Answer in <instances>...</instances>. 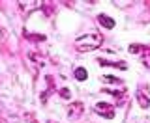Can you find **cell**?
I'll return each instance as SVG.
<instances>
[{
    "mask_svg": "<svg viewBox=\"0 0 150 123\" xmlns=\"http://www.w3.org/2000/svg\"><path fill=\"white\" fill-rule=\"evenodd\" d=\"M101 43L103 37L100 32H90V34H84L75 39V49L79 52H90V50H96L98 47H101Z\"/></svg>",
    "mask_w": 150,
    "mask_h": 123,
    "instance_id": "obj_1",
    "label": "cell"
},
{
    "mask_svg": "<svg viewBox=\"0 0 150 123\" xmlns=\"http://www.w3.org/2000/svg\"><path fill=\"white\" fill-rule=\"evenodd\" d=\"M103 82H105V92L112 93L116 99H124V93H126V86L122 84V80L115 78V77H105L103 78Z\"/></svg>",
    "mask_w": 150,
    "mask_h": 123,
    "instance_id": "obj_2",
    "label": "cell"
},
{
    "mask_svg": "<svg viewBox=\"0 0 150 123\" xmlns=\"http://www.w3.org/2000/svg\"><path fill=\"white\" fill-rule=\"evenodd\" d=\"M137 103L141 108H148L150 106V89L146 86H139L137 89Z\"/></svg>",
    "mask_w": 150,
    "mask_h": 123,
    "instance_id": "obj_3",
    "label": "cell"
},
{
    "mask_svg": "<svg viewBox=\"0 0 150 123\" xmlns=\"http://www.w3.org/2000/svg\"><path fill=\"white\" fill-rule=\"evenodd\" d=\"M94 110H96L100 116L107 117V120H112V117H115V106L109 105V103H98Z\"/></svg>",
    "mask_w": 150,
    "mask_h": 123,
    "instance_id": "obj_4",
    "label": "cell"
},
{
    "mask_svg": "<svg viewBox=\"0 0 150 123\" xmlns=\"http://www.w3.org/2000/svg\"><path fill=\"white\" fill-rule=\"evenodd\" d=\"M81 112H83V103H75V105H71L68 108V116L71 117V120H73V117H79Z\"/></svg>",
    "mask_w": 150,
    "mask_h": 123,
    "instance_id": "obj_5",
    "label": "cell"
},
{
    "mask_svg": "<svg viewBox=\"0 0 150 123\" xmlns=\"http://www.w3.org/2000/svg\"><path fill=\"white\" fill-rule=\"evenodd\" d=\"M98 21H100V24H101V26L109 28V30H111V28H115V21H112L111 17L103 15V13H101V15H98Z\"/></svg>",
    "mask_w": 150,
    "mask_h": 123,
    "instance_id": "obj_6",
    "label": "cell"
},
{
    "mask_svg": "<svg viewBox=\"0 0 150 123\" xmlns=\"http://www.w3.org/2000/svg\"><path fill=\"white\" fill-rule=\"evenodd\" d=\"M75 78L79 80V82H84V80L88 78V73L84 67H75Z\"/></svg>",
    "mask_w": 150,
    "mask_h": 123,
    "instance_id": "obj_7",
    "label": "cell"
},
{
    "mask_svg": "<svg viewBox=\"0 0 150 123\" xmlns=\"http://www.w3.org/2000/svg\"><path fill=\"white\" fill-rule=\"evenodd\" d=\"M141 56H143V64L146 65V67H150V47H144Z\"/></svg>",
    "mask_w": 150,
    "mask_h": 123,
    "instance_id": "obj_8",
    "label": "cell"
},
{
    "mask_svg": "<svg viewBox=\"0 0 150 123\" xmlns=\"http://www.w3.org/2000/svg\"><path fill=\"white\" fill-rule=\"evenodd\" d=\"M98 62H100L101 65H111V67H116V69H128L124 62H118V64H109V62H105V60H98Z\"/></svg>",
    "mask_w": 150,
    "mask_h": 123,
    "instance_id": "obj_9",
    "label": "cell"
},
{
    "mask_svg": "<svg viewBox=\"0 0 150 123\" xmlns=\"http://www.w3.org/2000/svg\"><path fill=\"white\" fill-rule=\"evenodd\" d=\"M143 49H144V45H129V52H131V54L143 52Z\"/></svg>",
    "mask_w": 150,
    "mask_h": 123,
    "instance_id": "obj_10",
    "label": "cell"
},
{
    "mask_svg": "<svg viewBox=\"0 0 150 123\" xmlns=\"http://www.w3.org/2000/svg\"><path fill=\"white\" fill-rule=\"evenodd\" d=\"M28 39H32V41H43L45 36H41V34H30V36H28Z\"/></svg>",
    "mask_w": 150,
    "mask_h": 123,
    "instance_id": "obj_11",
    "label": "cell"
},
{
    "mask_svg": "<svg viewBox=\"0 0 150 123\" xmlns=\"http://www.w3.org/2000/svg\"><path fill=\"white\" fill-rule=\"evenodd\" d=\"M60 95H62V99H71V93H69L68 88H62V89H60Z\"/></svg>",
    "mask_w": 150,
    "mask_h": 123,
    "instance_id": "obj_12",
    "label": "cell"
}]
</instances>
